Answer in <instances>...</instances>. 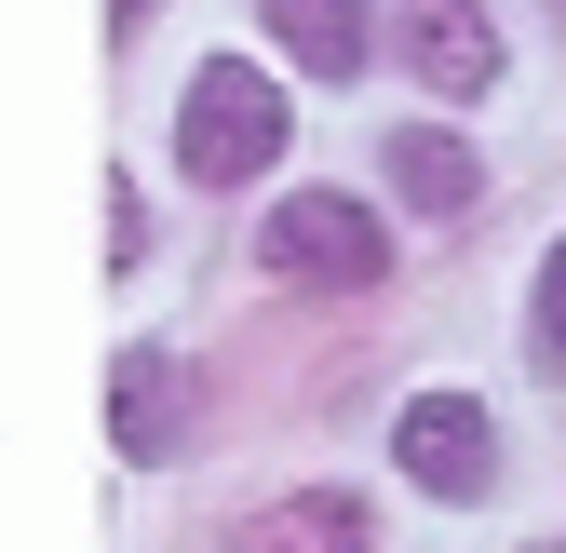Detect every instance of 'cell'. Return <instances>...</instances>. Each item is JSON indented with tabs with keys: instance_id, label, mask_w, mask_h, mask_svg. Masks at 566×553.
<instances>
[{
	"instance_id": "6da1fadb",
	"label": "cell",
	"mask_w": 566,
	"mask_h": 553,
	"mask_svg": "<svg viewBox=\"0 0 566 553\" xmlns=\"http://www.w3.org/2000/svg\"><path fill=\"white\" fill-rule=\"evenodd\" d=\"M176 163H189L202 189H243L256 163H283V82L243 67V54H217V67L189 82V108H176Z\"/></svg>"
},
{
	"instance_id": "7a4b0ae2",
	"label": "cell",
	"mask_w": 566,
	"mask_h": 553,
	"mask_svg": "<svg viewBox=\"0 0 566 553\" xmlns=\"http://www.w3.org/2000/svg\"><path fill=\"white\" fill-rule=\"evenodd\" d=\"M270 270H283V284H378L391 230L350 189H297V202H270Z\"/></svg>"
},
{
	"instance_id": "3957f363",
	"label": "cell",
	"mask_w": 566,
	"mask_h": 553,
	"mask_svg": "<svg viewBox=\"0 0 566 553\" xmlns=\"http://www.w3.org/2000/svg\"><path fill=\"white\" fill-rule=\"evenodd\" d=\"M391 446H405V472H418L432 500H485V487H500V432H485L472 392H418Z\"/></svg>"
},
{
	"instance_id": "277c9868",
	"label": "cell",
	"mask_w": 566,
	"mask_h": 553,
	"mask_svg": "<svg viewBox=\"0 0 566 553\" xmlns=\"http://www.w3.org/2000/svg\"><path fill=\"white\" fill-rule=\"evenodd\" d=\"M405 67L432 95H485V82H500V41H485L472 0H405Z\"/></svg>"
},
{
	"instance_id": "5b68a950",
	"label": "cell",
	"mask_w": 566,
	"mask_h": 553,
	"mask_svg": "<svg viewBox=\"0 0 566 553\" xmlns=\"http://www.w3.org/2000/svg\"><path fill=\"white\" fill-rule=\"evenodd\" d=\"M256 14L283 28V54H297L311 82H350V67H365V0H256Z\"/></svg>"
},
{
	"instance_id": "8992f818",
	"label": "cell",
	"mask_w": 566,
	"mask_h": 553,
	"mask_svg": "<svg viewBox=\"0 0 566 553\" xmlns=\"http://www.w3.org/2000/svg\"><path fill=\"white\" fill-rule=\"evenodd\" d=\"M243 553H365V500H337V487L270 500V513L243 526Z\"/></svg>"
},
{
	"instance_id": "52a82bcc",
	"label": "cell",
	"mask_w": 566,
	"mask_h": 553,
	"mask_svg": "<svg viewBox=\"0 0 566 553\" xmlns=\"http://www.w3.org/2000/svg\"><path fill=\"white\" fill-rule=\"evenodd\" d=\"M391 189L418 202V217H459V202L485 189V163L459 149V135H432V122H418V135H391Z\"/></svg>"
},
{
	"instance_id": "ba28073f",
	"label": "cell",
	"mask_w": 566,
	"mask_h": 553,
	"mask_svg": "<svg viewBox=\"0 0 566 553\" xmlns=\"http://www.w3.org/2000/svg\"><path fill=\"white\" fill-rule=\"evenodd\" d=\"M108 432H122V459H163V446H176V365H163V352H135V365H122Z\"/></svg>"
},
{
	"instance_id": "9c48e42d",
	"label": "cell",
	"mask_w": 566,
	"mask_h": 553,
	"mask_svg": "<svg viewBox=\"0 0 566 553\" xmlns=\"http://www.w3.org/2000/svg\"><path fill=\"white\" fill-rule=\"evenodd\" d=\"M539 365H566V243H553V270H539Z\"/></svg>"
},
{
	"instance_id": "30bf717a",
	"label": "cell",
	"mask_w": 566,
	"mask_h": 553,
	"mask_svg": "<svg viewBox=\"0 0 566 553\" xmlns=\"http://www.w3.org/2000/svg\"><path fill=\"white\" fill-rule=\"evenodd\" d=\"M108 14H122V28H149V0H108Z\"/></svg>"
},
{
	"instance_id": "8fae6325",
	"label": "cell",
	"mask_w": 566,
	"mask_h": 553,
	"mask_svg": "<svg viewBox=\"0 0 566 553\" xmlns=\"http://www.w3.org/2000/svg\"><path fill=\"white\" fill-rule=\"evenodd\" d=\"M553 553H566V540H553Z\"/></svg>"
}]
</instances>
